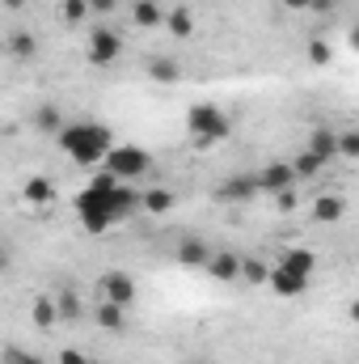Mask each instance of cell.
Segmentation results:
<instances>
[{"label": "cell", "instance_id": "6da1fadb", "mask_svg": "<svg viewBox=\"0 0 359 364\" xmlns=\"http://www.w3.org/2000/svg\"><path fill=\"white\" fill-rule=\"evenodd\" d=\"M136 212H140V191L131 182H118L106 195L101 191H89V186L77 195V216H81V225L89 233H106L110 225H118V220H127Z\"/></svg>", "mask_w": 359, "mask_h": 364}, {"label": "cell", "instance_id": "7a4b0ae2", "mask_svg": "<svg viewBox=\"0 0 359 364\" xmlns=\"http://www.w3.org/2000/svg\"><path fill=\"white\" fill-rule=\"evenodd\" d=\"M55 144H60V149L68 153V161H77V166H101L106 153L114 149V136H110L106 123L81 119V123H64V127L55 132Z\"/></svg>", "mask_w": 359, "mask_h": 364}, {"label": "cell", "instance_id": "3957f363", "mask_svg": "<svg viewBox=\"0 0 359 364\" xmlns=\"http://www.w3.org/2000/svg\"><path fill=\"white\" fill-rule=\"evenodd\" d=\"M186 132L194 136V144H199V149H211V144L228 140L233 123H228V114H224L220 106L199 102V106H190V110H186Z\"/></svg>", "mask_w": 359, "mask_h": 364}, {"label": "cell", "instance_id": "277c9868", "mask_svg": "<svg viewBox=\"0 0 359 364\" xmlns=\"http://www.w3.org/2000/svg\"><path fill=\"white\" fill-rule=\"evenodd\" d=\"M101 166H106V174H114L118 182H136V178H144V174L153 170V157H148L140 144H123V149L114 144V149L106 153Z\"/></svg>", "mask_w": 359, "mask_h": 364}, {"label": "cell", "instance_id": "5b68a950", "mask_svg": "<svg viewBox=\"0 0 359 364\" xmlns=\"http://www.w3.org/2000/svg\"><path fill=\"white\" fill-rule=\"evenodd\" d=\"M85 55H89L93 68H106V64H114L118 55H123V38L110 30V26H93L89 30V47H85Z\"/></svg>", "mask_w": 359, "mask_h": 364}, {"label": "cell", "instance_id": "8992f818", "mask_svg": "<svg viewBox=\"0 0 359 364\" xmlns=\"http://www.w3.org/2000/svg\"><path fill=\"white\" fill-rule=\"evenodd\" d=\"M97 284H101V296H106V301L131 309V301H136V279H131L127 272H106Z\"/></svg>", "mask_w": 359, "mask_h": 364}, {"label": "cell", "instance_id": "52a82bcc", "mask_svg": "<svg viewBox=\"0 0 359 364\" xmlns=\"http://www.w3.org/2000/svg\"><path fill=\"white\" fill-rule=\"evenodd\" d=\"M254 182H258V191H270V195H275V191H287V186H296V174H292V166H287V161H275V166H263V170H258V174H254Z\"/></svg>", "mask_w": 359, "mask_h": 364}, {"label": "cell", "instance_id": "ba28073f", "mask_svg": "<svg viewBox=\"0 0 359 364\" xmlns=\"http://www.w3.org/2000/svg\"><path fill=\"white\" fill-rule=\"evenodd\" d=\"M207 272L216 275V279H224V284H237V275H241V255H237V250H211Z\"/></svg>", "mask_w": 359, "mask_h": 364}, {"label": "cell", "instance_id": "9c48e42d", "mask_svg": "<svg viewBox=\"0 0 359 364\" xmlns=\"http://www.w3.org/2000/svg\"><path fill=\"white\" fill-rule=\"evenodd\" d=\"M267 284L279 292V296H300V292L309 288V275H296V272H287V267H275V272L267 275Z\"/></svg>", "mask_w": 359, "mask_h": 364}, {"label": "cell", "instance_id": "30bf717a", "mask_svg": "<svg viewBox=\"0 0 359 364\" xmlns=\"http://www.w3.org/2000/svg\"><path fill=\"white\" fill-rule=\"evenodd\" d=\"M131 21H136L140 30H157V26H165V9H161V0H136V4H131Z\"/></svg>", "mask_w": 359, "mask_h": 364}, {"label": "cell", "instance_id": "8fae6325", "mask_svg": "<svg viewBox=\"0 0 359 364\" xmlns=\"http://www.w3.org/2000/svg\"><path fill=\"white\" fill-rule=\"evenodd\" d=\"M148 77H153L157 85H178L182 81V64L178 60H170V55H153V60H148Z\"/></svg>", "mask_w": 359, "mask_h": 364}, {"label": "cell", "instance_id": "7c38bea8", "mask_svg": "<svg viewBox=\"0 0 359 364\" xmlns=\"http://www.w3.org/2000/svg\"><path fill=\"white\" fill-rule=\"evenodd\" d=\"M93 322H97L101 331H114V335H118V331H127V309L114 305V301H101L97 314H93Z\"/></svg>", "mask_w": 359, "mask_h": 364}, {"label": "cell", "instance_id": "4fadbf2b", "mask_svg": "<svg viewBox=\"0 0 359 364\" xmlns=\"http://www.w3.org/2000/svg\"><path fill=\"white\" fill-rule=\"evenodd\" d=\"M250 195H258L254 174H233V178L220 186V199H228V203H241V199H250Z\"/></svg>", "mask_w": 359, "mask_h": 364}, {"label": "cell", "instance_id": "5bb4252c", "mask_svg": "<svg viewBox=\"0 0 359 364\" xmlns=\"http://www.w3.org/2000/svg\"><path fill=\"white\" fill-rule=\"evenodd\" d=\"M207 259H211V246L199 242V237H186V242L178 246V263L182 267H207Z\"/></svg>", "mask_w": 359, "mask_h": 364}, {"label": "cell", "instance_id": "9a60e30c", "mask_svg": "<svg viewBox=\"0 0 359 364\" xmlns=\"http://www.w3.org/2000/svg\"><path fill=\"white\" fill-rule=\"evenodd\" d=\"M21 199H26V203H51V199H55V182L43 178V174H34V178L21 182Z\"/></svg>", "mask_w": 359, "mask_h": 364}, {"label": "cell", "instance_id": "2e32d148", "mask_svg": "<svg viewBox=\"0 0 359 364\" xmlns=\"http://www.w3.org/2000/svg\"><path fill=\"white\" fill-rule=\"evenodd\" d=\"M165 30L174 34V38H190L194 34V13L178 4V9H165Z\"/></svg>", "mask_w": 359, "mask_h": 364}, {"label": "cell", "instance_id": "e0dca14e", "mask_svg": "<svg viewBox=\"0 0 359 364\" xmlns=\"http://www.w3.org/2000/svg\"><path fill=\"white\" fill-rule=\"evenodd\" d=\"M343 212H347V203H343L338 195H321V199L313 203V220H321V225H334V220H343Z\"/></svg>", "mask_w": 359, "mask_h": 364}, {"label": "cell", "instance_id": "ac0fdd59", "mask_svg": "<svg viewBox=\"0 0 359 364\" xmlns=\"http://www.w3.org/2000/svg\"><path fill=\"white\" fill-rule=\"evenodd\" d=\"M334 140H338V132H326V127H321V132L309 136V149H304V153H313V157L326 166V161L334 157Z\"/></svg>", "mask_w": 359, "mask_h": 364}, {"label": "cell", "instance_id": "d6986e66", "mask_svg": "<svg viewBox=\"0 0 359 364\" xmlns=\"http://www.w3.org/2000/svg\"><path fill=\"white\" fill-rule=\"evenodd\" d=\"M30 318H34V326H38V331H51V326L60 322L55 296H38V301H34V309H30Z\"/></svg>", "mask_w": 359, "mask_h": 364}, {"label": "cell", "instance_id": "ffe728a7", "mask_svg": "<svg viewBox=\"0 0 359 364\" xmlns=\"http://www.w3.org/2000/svg\"><path fill=\"white\" fill-rule=\"evenodd\" d=\"M9 55H17V60H34V55H38V38H34L30 30L9 34Z\"/></svg>", "mask_w": 359, "mask_h": 364}, {"label": "cell", "instance_id": "44dd1931", "mask_svg": "<svg viewBox=\"0 0 359 364\" xmlns=\"http://www.w3.org/2000/svg\"><path fill=\"white\" fill-rule=\"evenodd\" d=\"M279 267H287V272H296V275H313V267H317V255H313V250H287Z\"/></svg>", "mask_w": 359, "mask_h": 364}, {"label": "cell", "instance_id": "7402d4cb", "mask_svg": "<svg viewBox=\"0 0 359 364\" xmlns=\"http://www.w3.org/2000/svg\"><path fill=\"white\" fill-rule=\"evenodd\" d=\"M140 208H144V212H153V216H161V212H170V208H174V195H170V191H161V186H153V191H144V195H140Z\"/></svg>", "mask_w": 359, "mask_h": 364}, {"label": "cell", "instance_id": "603a6c76", "mask_svg": "<svg viewBox=\"0 0 359 364\" xmlns=\"http://www.w3.org/2000/svg\"><path fill=\"white\" fill-rule=\"evenodd\" d=\"M270 267L263 263V259H241V275L237 279H245V284H267Z\"/></svg>", "mask_w": 359, "mask_h": 364}, {"label": "cell", "instance_id": "cb8c5ba5", "mask_svg": "<svg viewBox=\"0 0 359 364\" xmlns=\"http://www.w3.org/2000/svg\"><path fill=\"white\" fill-rule=\"evenodd\" d=\"M34 123H38L43 132H51V136H55V132L64 127V110H60V106H38V119H34Z\"/></svg>", "mask_w": 359, "mask_h": 364}, {"label": "cell", "instance_id": "d4e9b609", "mask_svg": "<svg viewBox=\"0 0 359 364\" xmlns=\"http://www.w3.org/2000/svg\"><path fill=\"white\" fill-rule=\"evenodd\" d=\"M334 157H347V161H355V157H359V136H355V132H343V136L334 140Z\"/></svg>", "mask_w": 359, "mask_h": 364}, {"label": "cell", "instance_id": "484cf974", "mask_svg": "<svg viewBox=\"0 0 359 364\" xmlns=\"http://www.w3.org/2000/svg\"><path fill=\"white\" fill-rule=\"evenodd\" d=\"M55 309H60V322H77V318H81V305H77L72 292H60V296H55Z\"/></svg>", "mask_w": 359, "mask_h": 364}, {"label": "cell", "instance_id": "4316f807", "mask_svg": "<svg viewBox=\"0 0 359 364\" xmlns=\"http://www.w3.org/2000/svg\"><path fill=\"white\" fill-rule=\"evenodd\" d=\"M85 17H89V4L85 0H64V21L68 26H81Z\"/></svg>", "mask_w": 359, "mask_h": 364}, {"label": "cell", "instance_id": "83f0119b", "mask_svg": "<svg viewBox=\"0 0 359 364\" xmlns=\"http://www.w3.org/2000/svg\"><path fill=\"white\" fill-rule=\"evenodd\" d=\"M287 166H292V174H296V178H300V174H317V170H321V161H317L313 153H300V157H296V161H287Z\"/></svg>", "mask_w": 359, "mask_h": 364}, {"label": "cell", "instance_id": "f1b7e54d", "mask_svg": "<svg viewBox=\"0 0 359 364\" xmlns=\"http://www.w3.org/2000/svg\"><path fill=\"white\" fill-rule=\"evenodd\" d=\"M309 60H313V64H330V60H334V51H330V43H321V38H313V43H309Z\"/></svg>", "mask_w": 359, "mask_h": 364}, {"label": "cell", "instance_id": "f546056e", "mask_svg": "<svg viewBox=\"0 0 359 364\" xmlns=\"http://www.w3.org/2000/svg\"><path fill=\"white\" fill-rule=\"evenodd\" d=\"M275 208H279V212H292V208H296V186H287V191H275Z\"/></svg>", "mask_w": 359, "mask_h": 364}, {"label": "cell", "instance_id": "4dcf8cb0", "mask_svg": "<svg viewBox=\"0 0 359 364\" xmlns=\"http://www.w3.org/2000/svg\"><path fill=\"white\" fill-rule=\"evenodd\" d=\"M60 364H89V360H85L77 348H68V352H60Z\"/></svg>", "mask_w": 359, "mask_h": 364}, {"label": "cell", "instance_id": "1f68e13d", "mask_svg": "<svg viewBox=\"0 0 359 364\" xmlns=\"http://www.w3.org/2000/svg\"><path fill=\"white\" fill-rule=\"evenodd\" d=\"M85 4H89V13H110L118 0H85Z\"/></svg>", "mask_w": 359, "mask_h": 364}, {"label": "cell", "instance_id": "d6a6232c", "mask_svg": "<svg viewBox=\"0 0 359 364\" xmlns=\"http://www.w3.org/2000/svg\"><path fill=\"white\" fill-rule=\"evenodd\" d=\"M9 267H13V255H9V246H4V242H0V275L9 272Z\"/></svg>", "mask_w": 359, "mask_h": 364}, {"label": "cell", "instance_id": "836d02e7", "mask_svg": "<svg viewBox=\"0 0 359 364\" xmlns=\"http://www.w3.org/2000/svg\"><path fill=\"white\" fill-rule=\"evenodd\" d=\"M4 9H26V0H0Z\"/></svg>", "mask_w": 359, "mask_h": 364}]
</instances>
